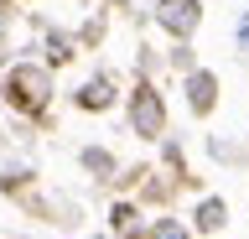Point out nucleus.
Wrapping results in <instances>:
<instances>
[{
	"label": "nucleus",
	"mask_w": 249,
	"mask_h": 239,
	"mask_svg": "<svg viewBox=\"0 0 249 239\" xmlns=\"http://www.w3.org/2000/svg\"><path fill=\"white\" fill-rule=\"evenodd\" d=\"M151 239H192V234H187V229H182L177 219H161V223L151 229Z\"/></svg>",
	"instance_id": "9"
},
{
	"label": "nucleus",
	"mask_w": 249,
	"mask_h": 239,
	"mask_svg": "<svg viewBox=\"0 0 249 239\" xmlns=\"http://www.w3.org/2000/svg\"><path fill=\"white\" fill-rule=\"evenodd\" d=\"M130 125H135L140 141H161V130H166V104L156 94L151 83H135V94H130Z\"/></svg>",
	"instance_id": "2"
},
{
	"label": "nucleus",
	"mask_w": 249,
	"mask_h": 239,
	"mask_svg": "<svg viewBox=\"0 0 249 239\" xmlns=\"http://www.w3.org/2000/svg\"><path fill=\"white\" fill-rule=\"evenodd\" d=\"M140 213H135V208H130V203H114V213H109V223H114V234H124V239H135L140 234Z\"/></svg>",
	"instance_id": "7"
},
{
	"label": "nucleus",
	"mask_w": 249,
	"mask_h": 239,
	"mask_svg": "<svg viewBox=\"0 0 249 239\" xmlns=\"http://www.w3.org/2000/svg\"><path fill=\"white\" fill-rule=\"evenodd\" d=\"M109 5H124V0H109Z\"/></svg>",
	"instance_id": "12"
},
{
	"label": "nucleus",
	"mask_w": 249,
	"mask_h": 239,
	"mask_svg": "<svg viewBox=\"0 0 249 239\" xmlns=\"http://www.w3.org/2000/svg\"><path fill=\"white\" fill-rule=\"evenodd\" d=\"M83 166H89V172H99V177H114V156H109V151H99V146H89V151H83Z\"/></svg>",
	"instance_id": "8"
},
{
	"label": "nucleus",
	"mask_w": 249,
	"mask_h": 239,
	"mask_svg": "<svg viewBox=\"0 0 249 239\" xmlns=\"http://www.w3.org/2000/svg\"><path fill=\"white\" fill-rule=\"evenodd\" d=\"M192 223H197L202 234H218V229L229 223V203H223V198H202L197 213H192Z\"/></svg>",
	"instance_id": "5"
},
{
	"label": "nucleus",
	"mask_w": 249,
	"mask_h": 239,
	"mask_svg": "<svg viewBox=\"0 0 249 239\" xmlns=\"http://www.w3.org/2000/svg\"><path fill=\"white\" fill-rule=\"evenodd\" d=\"M68 57H73V42H68V37H52V68L68 63Z\"/></svg>",
	"instance_id": "10"
},
{
	"label": "nucleus",
	"mask_w": 249,
	"mask_h": 239,
	"mask_svg": "<svg viewBox=\"0 0 249 239\" xmlns=\"http://www.w3.org/2000/svg\"><path fill=\"white\" fill-rule=\"evenodd\" d=\"M156 21H161V32L187 42V37L197 32V21H202V5L197 0H161V5H156Z\"/></svg>",
	"instance_id": "3"
},
{
	"label": "nucleus",
	"mask_w": 249,
	"mask_h": 239,
	"mask_svg": "<svg viewBox=\"0 0 249 239\" xmlns=\"http://www.w3.org/2000/svg\"><path fill=\"white\" fill-rule=\"evenodd\" d=\"M5 99H11L21 114H42L47 99H52V73L36 63H16L5 73Z\"/></svg>",
	"instance_id": "1"
},
{
	"label": "nucleus",
	"mask_w": 249,
	"mask_h": 239,
	"mask_svg": "<svg viewBox=\"0 0 249 239\" xmlns=\"http://www.w3.org/2000/svg\"><path fill=\"white\" fill-rule=\"evenodd\" d=\"M187 104H192V114H213L218 110V73L192 68L187 73Z\"/></svg>",
	"instance_id": "4"
},
{
	"label": "nucleus",
	"mask_w": 249,
	"mask_h": 239,
	"mask_svg": "<svg viewBox=\"0 0 249 239\" xmlns=\"http://www.w3.org/2000/svg\"><path fill=\"white\" fill-rule=\"evenodd\" d=\"M73 99H78V110H93V114H99V110H109V104H114V89H109V78H89Z\"/></svg>",
	"instance_id": "6"
},
{
	"label": "nucleus",
	"mask_w": 249,
	"mask_h": 239,
	"mask_svg": "<svg viewBox=\"0 0 249 239\" xmlns=\"http://www.w3.org/2000/svg\"><path fill=\"white\" fill-rule=\"evenodd\" d=\"M233 37H239V52H244V57H249V11H244V16H239V32H233Z\"/></svg>",
	"instance_id": "11"
}]
</instances>
